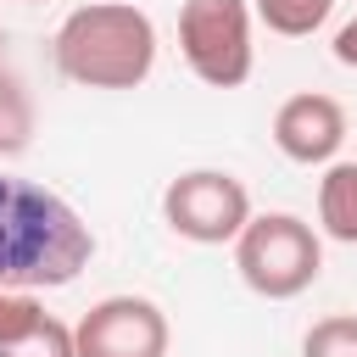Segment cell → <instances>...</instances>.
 Wrapping results in <instances>:
<instances>
[{
  "mask_svg": "<svg viewBox=\"0 0 357 357\" xmlns=\"http://www.w3.org/2000/svg\"><path fill=\"white\" fill-rule=\"evenodd\" d=\"M95 257L89 223L45 184L0 173V284L56 290L73 284Z\"/></svg>",
  "mask_w": 357,
  "mask_h": 357,
  "instance_id": "1",
  "label": "cell"
},
{
  "mask_svg": "<svg viewBox=\"0 0 357 357\" xmlns=\"http://www.w3.org/2000/svg\"><path fill=\"white\" fill-rule=\"evenodd\" d=\"M56 67L84 89H134L156 67V22L134 0H89L56 28Z\"/></svg>",
  "mask_w": 357,
  "mask_h": 357,
  "instance_id": "2",
  "label": "cell"
},
{
  "mask_svg": "<svg viewBox=\"0 0 357 357\" xmlns=\"http://www.w3.org/2000/svg\"><path fill=\"white\" fill-rule=\"evenodd\" d=\"M234 268L257 296L290 301V296L318 284L324 245H318L312 223L296 218V212H251V223L234 240Z\"/></svg>",
  "mask_w": 357,
  "mask_h": 357,
  "instance_id": "3",
  "label": "cell"
},
{
  "mask_svg": "<svg viewBox=\"0 0 357 357\" xmlns=\"http://www.w3.org/2000/svg\"><path fill=\"white\" fill-rule=\"evenodd\" d=\"M178 50L201 84L240 89L251 78V6L245 0H184Z\"/></svg>",
  "mask_w": 357,
  "mask_h": 357,
  "instance_id": "4",
  "label": "cell"
},
{
  "mask_svg": "<svg viewBox=\"0 0 357 357\" xmlns=\"http://www.w3.org/2000/svg\"><path fill=\"white\" fill-rule=\"evenodd\" d=\"M162 218L178 240H195V245H223V240H240V229L251 223V195L234 173L223 167H195V173H178L167 190H162Z\"/></svg>",
  "mask_w": 357,
  "mask_h": 357,
  "instance_id": "5",
  "label": "cell"
},
{
  "mask_svg": "<svg viewBox=\"0 0 357 357\" xmlns=\"http://www.w3.org/2000/svg\"><path fill=\"white\" fill-rule=\"evenodd\" d=\"M78 357H167V312L145 296H106L95 301L78 329Z\"/></svg>",
  "mask_w": 357,
  "mask_h": 357,
  "instance_id": "6",
  "label": "cell"
},
{
  "mask_svg": "<svg viewBox=\"0 0 357 357\" xmlns=\"http://www.w3.org/2000/svg\"><path fill=\"white\" fill-rule=\"evenodd\" d=\"M340 139H346V106H340L335 95L307 89V95H290V100L273 112V145H279L290 162H301V167L335 162Z\"/></svg>",
  "mask_w": 357,
  "mask_h": 357,
  "instance_id": "7",
  "label": "cell"
},
{
  "mask_svg": "<svg viewBox=\"0 0 357 357\" xmlns=\"http://www.w3.org/2000/svg\"><path fill=\"white\" fill-rule=\"evenodd\" d=\"M318 223L329 240L357 245V162H329L318 184Z\"/></svg>",
  "mask_w": 357,
  "mask_h": 357,
  "instance_id": "8",
  "label": "cell"
},
{
  "mask_svg": "<svg viewBox=\"0 0 357 357\" xmlns=\"http://www.w3.org/2000/svg\"><path fill=\"white\" fill-rule=\"evenodd\" d=\"M33 139V95L17 73L0 67V156H17Z\"/></svg>",
  "mask_w": 357,
  "mask_h": 357,
  "instance_id": "9",
  "label": "cell"
},
{
  "mask_svg": "<svg viewBox=\"0 0 357 357\" xmlns=\"http://www.w3.org/2000/svg\"><path fill=\"white\" fill-rule=\"evenodd\" d=\"M335 11V0H257V17L284 33V39H307L312 28H324Z\"/></svg>",
  "mask_w": 357,
  "mask_h": 357,
  "instance_id": "10",
  "label": "cell"
},
{
  "mask_svg": "<svg viewBox=\"0 0 357 357\" xmlns=\"http://www.w3.org/2000/svg\"><path fill=\"white\" fill-rule=\"evenodd\" d=\"M301 357H357V312H329L301 335Z\"/></svg>",
  "mask_w": 357,
  "mask_h": 357,
  "instance_id": "11",
  "label": "cell"
},
{
  "mask_svg": "<svg viewBox=\"0 0 357 357\" xmlns=\"http://www.w3.org/2000/svg\"><path fill=\"white\" fill-rule=\"evenodd\" d=\"M0 357H78V340H73V329H67L61 318H45V324L28 329L22 340L0 346Z\"/></svg>",
  "mask_w": 357,
  "mask_h": 357,
  "instance_id": "12",
  "label": "cell"
},
{
  "mask_svg": "<svg viewBox=\"0 0 357 357\" xmlns=\"http://www.w3.org/2000/svg\"><path fill=\"white\" fill-rule=\"evenodd\" d=\"M50 312L39 307V296L33 290H6L0 284V346H11V340H22L28 329H39Z\"/></svg>",
  "mask_w": 357,
  "mask_h": 357,
  "instance_id": "13",
  "label": "cell"
},
{
  "mask_svg": "<svg viewBox=\"0 0 357 357\" xmlns=\"http://www.w3.org/2000/svg\"><path fill=\"white\" fill-rule=\"evenodd\" d=\"M335 61H340V67H357V17L335 33Z\"/></svg>",
  "mask_w": 357,
  "mask_h": 357,
  "instance_id": "14",
  "label": "cell"
},
{
  "mask_svg": "<svg viewBox=\"0 0 357 357\" xmlns=\"http://www.w3.org/2000/svg\"><path fill=\"white\" fill-rule=\"evenodd\" d=\"M28 6H45V0H28Z\"/></svg>",
  "mask_w": 357,
  "mask_h": 357,
  "instance_id": "15",
  "label": "cell"
}]
</instances>
